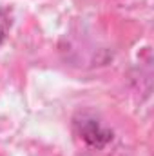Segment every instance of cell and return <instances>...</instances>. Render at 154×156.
I'll return each instance as SVG.
<instances>
[{"label":"cell","instance_id":"obj_1","mask_svg":"<svg viewBox=\"0 0 154 156\" xmlns=\"http://www.w3.org/2000/svg\"><path fill=\"white\" fill-rule=\"evenodd\" d=\"M80 134H82V138L89 144V145H93V147H103L107 142H111V138H113V134L107 131V129H103L98 122H94V120H85L83 123H82V129H80Z\"/></svg>","mask_w":154,"mask_h":156},{"label":"cell","instance_id":"obj_2","mask_svg":"<svg viewBox=\"0 0 154 156\" xmlns=\"http://www.w3.org/2000/svg\"><path fill=\"white\" fill-rule=\"evenodd\" d=\"M9 27H11V18H9V15H7L5 11H0V44L4 42L5 33L9 31Z\"/></svg>","mask_w":154,"mask_h":156}]
</instances>
